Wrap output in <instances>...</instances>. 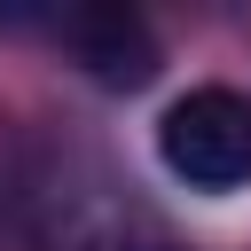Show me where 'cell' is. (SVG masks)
I'll return each instance as SVG.
<instances>
[{
  "label": "cell",
  "instance_id": "6da1fadb",
  "mask_svg": "<svg viewBox=\"0 0 251 251\" xmlns=\"http://www.w3.org/2000/svg\"><path fill=\"white\" fill-rule=\"evenodd\" d=\"M24 220L39 251H173L165 220L94 149H47L24 173Z\"/></svg>",
  "mask_w": 251,
  "mask_h": 251
},
{
  "label": "cell",
  "instance_id": "7a4b0ae2",
  "mask_svg": "<svg viewBox=\"0 0 251 251\" xmlns=\"http://www.w3.org/2000/svg\"><path fill=\"white\" fill-rule=\"evenodd\" d=\"M157 157L180 188H204V196L251 188V94L243 86H188L157 118Z\"/></svg>",
  "mask_w": 251,
  "mask_h": 251
},
{
  "label": "cell",
  "instance_id": "3957f363",
  "mask_svg": "<svg viewBox=\"0 0 251 251\" xmlns=\"http://www.w3.org/2000/svg\"><path fill=\"white\" fill-rule=\"evenodd\" d=\"M63 39L78 47V71L102 78V86H149L157 78V39L133 8H86V16H63Z\"/></svg>",
  "mask_w": 251,
  "mask_h": 251
}]
</instances>
